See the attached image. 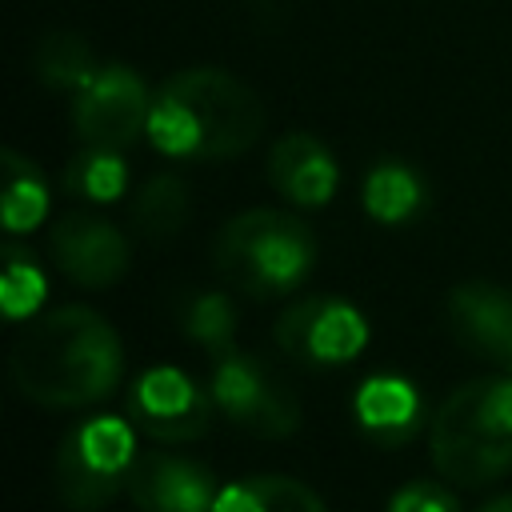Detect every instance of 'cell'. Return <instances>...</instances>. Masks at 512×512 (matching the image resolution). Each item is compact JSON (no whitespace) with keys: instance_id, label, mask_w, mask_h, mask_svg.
<instances>
[{"instance_id":"6da1fadb","label":"cell","mask_w":512,"mask_h":512,"mask_svg":"<svg viewBox=\"0 0 512 512\" xmlns=\"http://www.w3.org/2000/svg\"><path fill=\"white\" fill-rule=\"evenodd\" d=\"M8 368L28 400L48 408H80L116 388L124 352L120 336L100 312L64 304L20 332Z\"/></svg>"},{"instance_id":"7a4b0ae2","label":"cell","mask_w":512,"mask_h":512,"mask_svg":"<svg viewBox=\"0 0 512 512\" xmlns=\"http://www.w3.org/2000/svg\"><path fill=\"white\" fill-rule=\"evenodd\" d=\"M264 132L260 96L224 68H184L152 96L148 140L176 160H232Z\"/></svg>"},{"instance_id":"3957f363","label":"cell","mask_w":512,"mask_h":512,"mask_svg":"<svg viewBox=\"0 0 512 512\" xmlns=\"http://www.w3.org/2000/svg\"><path fill=\"white\" fill-rule=\"evenodd\" d=\"M432 464L460 488L492 484L512 468V380L484 376L460 384L432 416Z\"/></svg>"},{"instance_id":"277c9868","label":"cell","mask_w":512,"mask_h":512,"mask_svg":"<svg viewBox=\"0 0 512 512\" xmlns=\"http://www.w3.org/2000/svg\"><path fill=\"white\" fill-rule=\"evenodd\" d=\"M220 276L240 288L244 296L272 300L288 288H296L312 264H316V236L312 228L276 208H248L232 216L216 244H212Z\"/></svg>"},{"instance_id":"5b68a950","label":"cell","mask_w":512,"mask_h":512,"mask_svg":"<svg viewBox=\"0 0 512 512\" xmlns=\"http://www.w3.org/2000/svg\"><path fill=\"white\" fill-rule=\"evenodd\" d=\"M136 460L132 420L96 416L72 432H64L56 448V488L60 500L76 512H96L116 500L128 484V468Z\"/></svg>"},{"instance_id":"8992f818","label":"cell","mask_w":512,"mask_h":512,"mask_svg":"<svg viewBox=\"0 0 512 512\" xmlns=\"http://www.w3.org/2000/svg\"><path fill=\"white\" fill-rule=\"evenodd\" d=\"M216 408L244 432L280 440L300 428V400L284 384L276 368H268L260 356L232 348L220 360H212V384H208Z\"/></svg>"},{"instance_id":"52a82bcc","label":"cell","mask_w":512,"mask_h":512,"mask_svg":"<svg viewBox=\"0 0 512 512\" xmlns=\"http://www.w3.org/2000/svg\"><path fill=\"white\" fill-rule=\"evenodd\" d=\"M148 116H152V96H148L140 72H132L124 64L96 68L92 80L72 100L76 136L92 148L124 152L128 144L140 140V132H148Z\"/></svg>"},{"instance_id":"ba28073f","label":"cell","mask_w":512,"mask_h":512,"mask_svg":"<svg viewBox=\"0 0 512 512\" xmlns=\"http://www.w3.org/2000/svg\"><path fill=\"white\" fill-rule=\"evenodd\" d=\"M280 352L300 364H348L368 344L364 316L336 296H304L296 300L272 328Z\"/></svg>"},{"instance_id":"9c48e42d","label":"cell","mask_w":512,"mask_h":512,"mask_svg":"<svg viewBox=\"0 0 512 512\" xmlns=\"http://www.w3.org/2000/svg\"><path fill=\"white\" fill-rule=\"evenodd\" d=\"M212 412V392L192 384L180 368H148L128 392V420L160 444H184L204 436Z\"/></svg>"},{"instance_id":"30bf717a","label":"cell","mask_w":512,"mask_h":512,"mask_svg":"<svg viewBox=\"0 0 512 512\" xmlns=\"http://www.w3.org/2000/svg\"><path fill=\"white\" fill-rule=\"evenodd\" d=\"M48 248L56 268L80 288H112L128 272V240L92 212H68L52 224Z\"/></svg>"},{"instance_id":"8fae6325","label":"cell","mask_w":512,"mask_h":512,"mask_svg":"<svg viewBox=\"0 0 512 512\" xmlns=\"http://www.w3.org/2000/svg\"><path fill=\"white\" fill-rule=\"evenodd\" d=\"M128 496L140 512H212L216 476L176 452H144L128 468Z\"/></svg>"},{"instance_id":"7c38bea8","label":"cell","mask_w":512,"mask_h":512,"mask_svg":"<svg viewBox=\"0 0 512 512\" xmlns=\"http://www.w3.org/2000/svg\"><path fill=\"white\" fill-rule=\"evenodd\" d=\"M448 324L464 348L496 364L512 360V292H504L500 284H460L448 296Z\"/></svg>"},{"instance_id":"4fadbf2b","label":"cell","mask_w":512,"mask_h":512,"mask_svg":"<svg viewBox=\"0 0 512 512\" xmlns=\"http://www.w3.org/2000/svg\"><path fill=\"white\" fill-rule=\"evenodd\" d=\"M268 180L284 200H292L300 208H320L332 200V192L340 184V168L316 136L288 132L268 152Z\"/></svg>"},{"instance_id":"5bb4252c","label":"cell","mask_w":512,"mask_h":512,"mask_svg":"<svg viewBox=\"0 0 512 512\" xmlns=\"http://www.w3.org/2000/svg\"><path fill=\"white\" fill-rule=\"evenodd\" d=\"M356 416L380 444H400L420 424V396L400 376H372L356 392Z\"/></svg>"},{"instance_id":"9a60e30c","label":"cell","mask_w":512,"mask_h":512,"mask_svg":"<svg viewBox=\"0 0 512 512\" xmlns=\"http://www.w3.org/2000/svg\"><path fill=\"white\" fill-rule=\"evenodd\" d=\"M212 512H328L324 500L292 476H248L228 484Z\"/></svg>"},{"instance_id":"2e32d148","label":"cell","mask_w":512,"mask_h":512,"mask_svg":"<svg viewBox=\"0 0 512 512\" xmlns=\"http://www.w3.org/2000/svg\"><path fill=\"white\" fill-rule=\"evenodd\" d=\"M420 204H424V184H420V176L408 164L384 160V164H376L368 172V180H364V208H368L372 220L404 224V220H412L420 212Z\"/></svg>"},{"instance_id":"e0dca14e","label":"cell","mask_w":512,"mask_h":512,"mask_svg":"<svg viewBox=\"0 0 512 512\" xmlns=\"http://www.w3.org/2000/svg\"><path fill=\"white\" fill-rule=\"evenodd\" d=\"M188 220V184L172 172L152 176L132 200V224L148 240H172Z\"/></svg>"},{"instance_id":"ac0fdd59","label":"cell","mask_w":512,"mask_h":512,"mask_svg":"<svg viewBox=\"0 0 512 512\" xmlns=\"http://www.w3.org/2000/svg\"><path fill=\"white\" fill-rule=\"evenodd\" d=\"M32 68H36V76L48 88L80 92L92 80V72H96V56H92L84 36H76V32H48L36 44V52H32Z\"/></svg>"},{"instance_id":"d6986e66","label":"cell","mask_w":512,"mask_h":512,"mask_svg":"<svg viewBox=\"0 0 512 512\" xmlns=\"http://www.w3.org/2000/svg\"><path fill=\"white\" fill-rule=\"evenodd\" d=\"M48 212V184L32 160L20 152H4V228L32 232Z\"/></svg>"},{"instance_id":"ffe728a7","label":"cell","mask_w":512,"mask_h":512,"mask_svg":"<svg viewBox=\"0 0 512 512\" xmlns=\"http://www.w3.org/2000/svg\"><path fill=\"white\" fill-rule=\"evenodd\" d=\"M180 328L184 336H192L212 360H220L224 352L236 348V308L224 292L208 288V292H196L184 312H180Z\"/></svg>"},{"instance_id":"44dd1931","label":"cell","mask_w":512,"mask_h":512,"mask_svg":"<svg viewBox=\"0 0 512 512\" xmlns=\"http://www.w3.org/2000/svg\"><path fill=\"white\" fill-rule=\"evenodd\" d=\"M64 184H68V192H76V196H84V200L108 204V200H116V196L124 192V184H128V168H124L120 152L84 144V152L68 164Z\"/></svg>"},{"instance_id":"7402d4cb","label":"cell","mask_w":512,"mask_h":512,"mask_svg":"<svg viewBox=\"0 0 512 512\" xmlns=\"http://www.w3.org/2000/svg\"><path fill=\"white\" fill-rule=\"evenodd\" d=\"M0 300H4V312L12 320L28 316L44 300V276L28 260V252H20V248H8L4 252V288H0Z\"/></svg>"},{"instance_id":"603a6c76","label":"cell","mask_w":512,"mask_h":512,"mask_svg":"<svg viewBox=\"0 0 512 512\" xmlns=\"http://www.w3.org/2000/svg\"><path fill=\"white\" fill-rule=\"evenodd\" d=\"M388 512H460V504L448 488H440L432 480H416V484H404L392 496Z\"/></svg>"},{"instance_id":"cb8c5ba5","label":"cell","mask_w":512,"mask_h":512,"mask_svg":"<svg viewBox=\"0 0 512 512\" xmlns=\"http://www.w3.org/2000/svg\"><path fill=\"white\" fill-rule=\"evenodd\" d=\"M480 512H512V492H508V496H496V500H488Z\"/></svg>"},{"instance_id":"d4e9b609","label":"cell","mask_w":512,"mask_h":512,"mask_svg":"<svg viewBox=\"0 0 512 512\" xmlns=\"http://www.w3.org/2000/svg\"><path fill=\"white\" fill-rule=\"evenodd\" d=\"M508 368H512V360H508Z\"/></svg>"}]
</instances>
